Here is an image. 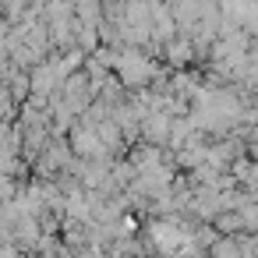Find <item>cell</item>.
I'll return each mask as SVG.
<instances>
[{"label":"cell","instance_id":"cell-1","mask_svg":"<svg viewBox=\"0 0 258 258\" xmlns=\"http://www.w3.org/2000/svg\"><path fill=\"white\" fill-rule=\"evenodd\" d=\"M149 237H152V244L163 251V254H173V251H180L184 244H191V233L170 216V219H156L152 226H149Z\"/></svg>","mask_w":258,"mask_h":258},{"label":"cell","instance_id":"cell-2","mask_svg":"<svg viewBox=\"0 0 258 258\" xmlns=\"http://www.w3.org/2000/svg\"><path fill=\"white\" fill-rule=\"evenodd\" d=\"M117 75H120V82H124L127 89H138V85H145V82L156 75V64L145 60L142 53L127 50V53H120V60H117Z\"/></svg>","mask_w":258,"mask_h":258},{"label":"cell","instance_id":"cell-3","mask_svg":"<svg viewBox=\"0 0 258 258\" xmlns=\"http://www.w3.org/2000/svg\"><path fill=\"white\" fill-rule=\"evenodd\" d=\"M71 149L82 159H103L106 156V145H103V138L92 124H75L71 127Z\"/></svg>","mask_w":258,"mask_h":258},{"label":"cell","instance_id":"cell-4","mask_svg":"<svg viewBox=\"0 0 258 258\" xmlns=\"http://www.w3.org/2000/svg\"><path fill=\"white\" fill-rule=\"evenodd\" d=\"M156 163H163V159H159V149H152V145H142V149L131 152V166H135V170H149V166H156Z\"/></svg>","mask_w":258,"mask_h":258},{"label":"cell","instance_id":"cell-5","mask_svg":"<svg viewBox=\"0 0 258 258\" xmlns=\"http://www.w3.org/2000/svg\"><path fill=\"white\" fill-rule=\"evenodd\" d=\"M166 60L177 64V68L187 64V60H191V46H187V43H173V46H166Z\"/></svg>","mask_w":258,"mask_h":258},{"label":"cell","instance_id":"cell-6","mask_svg":"<svg viewBox=\"0 0 258 258\" xmlns=\"http://www.w3.org/2000/svg\"><path fill=\"white\" fill-rule=\"evenodd\" d=\"M11 191H15V187H11V177H8L4 170H0V205H4V202L11 198Z\"/></svg>","mask_w":258,"mask_h":258}]
</instances>
